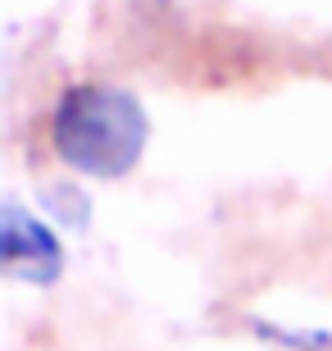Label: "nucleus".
I'll return each instance as SVG.
<instances>
[{
	"instance_id": "nucleus-1",
	"label": "nucleus",
	"mask_w": 332,
	"mask_h": 351,
	"mask_svg": "<svg viewBox=\"0 0 332 351\" xmlns=\"http://www.w3.org/2000/svg\"><path fill=\"white\" fill-rule=\"evenodd\" d=\"M51 146L82 178H128L151 146V110L123 82H73L51 110Z\"/></svg>"
},
{
	"instance_id": "nucleus-2",
	"label": "nucleus",
	"mask_w": 332,
	"mask_h": 351,
	"mask_svg": "<svg viewBox=\"0 0 332 351\" xmlns=\"http://www.w3.org/2000/svg\"><path fill=\"white\" fill-rule=\"evenodd\" d=\"M64 265H68L64 242L51 228V219H41L18 196H5L0 201V269L14 283L51 287L64 278Z\"/></svg>"
},
{
	"instance_id": "nucleus-3",
	"label": "nucleus",
	"mask_w": 332,
	"mask_h": 351,
	"mask_svg": "<svg viewBox=\"0 0 332 351\" xmlns=\"http://www.w3.org/2000/svg\"><path fill=\"white\" fill-rule=\"evenodd\" d=\"M41 206L51 215L60 228L68 233H87L91 219H96V201L82 182H46V192H41Z\"/></svg>"
}]
</instances>
